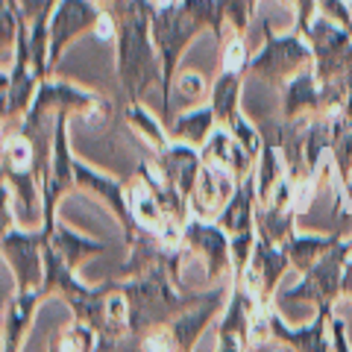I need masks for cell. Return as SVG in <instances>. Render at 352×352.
<instances>
[{
    "label": "cell",
    "instance_id": "1",
    "mask_svg": "<svg viewBox=\"0 0 352 352\" xmlns=\"http://www.w3.org/2000/svg\"><path fill=\"white\" fill-rule=\"evenodd\" d=\"M147 352H170L173 349V340H170V335L164 332V329H159V332H153L150 338H147Z\"/></svg>",
    "mask_w": 352,
    "mask_h": 352
},
{
    "label": "cell",
    "instance_id": "2",
    "mask_svg": "<svg viewBox=\"0 0 352 352\" xmlns=\"http://www.w3.org/2000/svg\"><path fill=\"white\" fill-rule=\"evenodd\" d=\"M179 88H182V94L197 97V94H203V80H200L197 74H185L182 82H179Z\"/></svg>",
    "mask_w": 352,
    "mask_h": 352
},
{
    "label": "cell",
    "instance_id": "3",
    "mask_svg": "<svg viewBox=\"0 0 352 352\" xmlns=\"http://www.w3.org/2000/svg\"><path fill=\"white\" fill-rule=\"evenodd\" d=\"M85 344H82V338H76V335H65L59 340V352H82Z\"/></svg>",
    "mask_w": 352,
    "mask_h": 352
},
{
    "label": "cell",
    "instance_id": "4",
    "mask_svg": "<svg viewBox=\"0 0 352 352\" xmlns=\"http://www.w3.org/2000/svg\"><path fill=\"white\" fill-rule=\"evenodd\" d=\"M241 56H244V47H241V44L235 41L232 47H229V53H226V65H229V68H238V65H241Z\"/></svg>",
    "mask_w": 352,
    "mask_h": 352
},
{
    "label": "cell",
    "instance_id": "5",
    "mask_svg": "<svg viewBox=\"0 0 352 352\" xmlns=\"http://www.w3.org/2000/svg\"><path fill=\"white\" fill-rule=\"evenodd\" d=\"M97 36H100V38H112V21L103 18L100 27H97Z\"/></svg>",
    "mask_w": 352,
    "mask_h": 352
}]
</instances>
